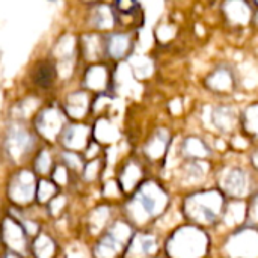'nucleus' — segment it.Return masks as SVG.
<instances>
[{"label": "nucleus", "instance_id": "1", "mask_svg": "<svg viewBox=\"0 0 258 258\" xmlns=\"http://www.w3.org/2000/svg\"><path fill=\"white\" fill-rule=\"evenodd\" d=\"M169 197L166 190L154 180L142 181V184L135 190L128 206L127 213L135 224H147L159 218L168 207Z\"/></svg>", "mask_w": 258, "mask_h": 258}, {"label": "nucleus", "instance_id": "2", "mask_svg": "<svg viewBox=\"0 0 258 258\" xmlns=\"http://www.w3.org/2000/svg\"><path fill=\"white\" fill-rule=\"evenodd\" d=\"M225 209V195L216 189L190 194L183 203L184 216L190 222L203 227L215 225L221 218H224Z\"/></svg>", "mask_w": 258, "mask_h": 258}, {"label": "nucleus", "instance_id": "3", "mask_svg": "<svg viewBox=\"0 0 258 258\" xmlns=\"http://www.w3.org/2000/svg\"><path fill=\"white\" fill-rule=\"evenodd\" d=\"M209 234L195 225L177 228L166 242V254L169 258H204L209 252Z\"/></svg>", "mask_w": 258, "mask_h": 258}, {"label": "nucleus", "instance_id": "4", "mask_svg": "<svg viewBox=\"0 0 258 258\" xmlns=\"http://www.w3.org/2000/svg\"><path fill=\"white\" fill-rule=\"evenodd\" d=\"M133 236L132 227L127 222H116L97 245L95 255L97 258H118L122 251L127 249Z\"/></svg>", "mask_w": 258, "mask_h": 258}, {"label": "nucleus", "instance_id": "5", "mask_svg": "<svg viewBox=\"0 0 258 258\" xmlns=\"http://www.w3.org/2000/svg\"><path fill=\"white\" fill-rule=\"evenodd\" d=\"M251 186L249 174L240 168H228L221 172L219 187L224 195L240 200L251 194Z\"/></svg>", "mask_w": 258, "mask_h": 258}, {"label": "nucleus", "instance_id": "6", "mask_svg": "<svg viewBox=\"0 0 258 258\" xmlns=\"http://www.w3.org/2000/svg\"><path fill=\"white\" fill-rule=\"evenodd\" d=\"M225 251L231 258H255L258 255V231L255 228L236 231L227 240Z\"/></svg>", "mask_w": 258, "mask_h": 258}, {"label": "nucleus", "instance_id": "7", "mask_svg": "<svg viewBox=\"0 0 258 258\" xmlns=\"http://www.w3.org/2000/svg\"><path fill=\"white\" fill-rule=\"evenodd\" d=\"M159 249L157 237L151 233H138L132 237L127 249L125 258H151Z\"/></svg>", "mask_w": 258, "mask_h": 258}, {"label": "nucleus", "instance_id": "8", "mask_svg": "<svg viewBox=\"0 0 258 258\" xmlns=\"http://www.w3.org/2000/svg\"><path fill=\"white\" fill-rule=\"evenodd\" d=\"M206 85L210 91L218 92V94L231 92L236 86L234 73L228 65H221L207 76Z\"/></svg>", "mask_w": 258, "mask_h": 258}, {"label": "nucleus", "instance_id": "9", "mask_svg": "<svg viewBox=\"0 0 258 258\" xmlns=\"http://www.w3.org/2000/svg\"><path fill=\"white\" fill-rule=\"evenodd\" d=\"M210 121L219 132L231 133L239 122V116H237V112L234 110V107L224 104V106H218V107L212 109Z\"/></svg>", "mask_w": 258, "mask_h": 258}, {"label": "nucleus", "instance_id": "10", "mask_svg": "<svg viewBox=\"0 0 258 258\" xmlns=\"http://www.w3.org/2000/svg\"><path fill=\"white\" fill-rule=\"evenodd\" d=\"M227 20L234 26H245L252 17V9L246 2H225L222 5Z\"/></svg>", "mask_w": 258, "mask_h": 258}, {"label": "nucleus", "instance_id": "11", "mask_svg": "<svg viewBox=\"0 0 258 258\" xmlns=\"http://www.w3.org/2000/svg\"><path fill=\"white\" fill-rule=\"evenodd\" d=\"M169 141L171 136L165 128H159L147 142L145 145V154L151 160H160L166 154L169 148Z\"/></svg>", "mask_w": 258, "mask_h": 258}, {"label": "nucleus", "instance_id": "12", "mask_svg": "<svg viewBox=\"0 0 258 258\" xmlns=\"http://www.w3.org/2000/svg\"><path fill=\"white\" fill-rule=\"evenodd\" d=\"M133 50V39L127 33H113L106 39V51L113 59H122Z\"/></svg>", "mask_w": 258, "mask_h": 258}, {"label": "nucleus", "instance_id": "13", "mask_svg": "<svg viewBox=\"0 0 258 258\" xmlns=\"http://www.w3.org/2000/svg\"><path fill=\"white\" fill-rule=\"evenodd\" d=\"M210 148L209 145L197 136H187L181 142V154L187 160H204L206 157L210 156Z\"/></svg>", "mask_w": 258, "mask_h": 258}, {"label": "nucleus", "instance_id": "14", "mask_svg": "<svg viewBox=\"0 0 258 258\" xmlns=\"http://www.w3.org/2000/svg\"><path fill=\"white\" fill-rule=\"evenodd\" d=\"M142 175H144V171H142V166L139 162H135V160H130L122 172H121V177H119V184L122 187L124 192H130L133 189H138L141 184H142Z\"/></svg>", "mask_w": 258, "mask_h": 258}, {"label": "nucleus", "instance_id": "15", "mask_svg": "<svg viewBox=\"0 0 258 258\" xmlns=\"http://www.w3.org/2000/svg\"><path fill=\"white\" fill-rule=\"evenodd\" d=\"M209 171V165L204 160H187V163L183 166V175L184 180L189 183H201Z\"/></svg>", "mask_w": 258, "mask_h": 258}, {"label": "nucleus", "instance_id": "16", "mask_svg": "<svg viewBox=\"0 0 258 258\" xmlns=\"http://www.w3.org/2000/svg\"><path fill=\"white\" fill-rule=\"evenodd\" d=\"M242 125L243 130L246 132V135L258 138V103L257 104H251L242 116Z\"/></svg>", "mask_w": 258, "mask_h": 258}, {"label": "nucleus", "instance_id": "17", "mask_svg": "<svg viewBox=\"0 0 258 258\" xmlns=\"http://www.w3.org/2000/svg\"><path fill=\"white\" fill-rule=\"evenodd\" d=\"M54 77V67L50 62H41L36 70H35V82L41 86V88H47L51 85Z\"/></svg>", "mask_w": 258, "mask_h": 258}, {"label": "nucleus", "instance_id": "18", "mask_svg": "<svg viewBox=\"0 0 258 258\" xmlns=\"http://www.w3.org/2000/svg\"><path fill=\"white\" fill-rule=\"evenodd\" d=\"M86 83L89 88H94V89H100L103 86H106L107 83V70L101 65H97L94 68H91L88 71V76H86Z\"/></svg>", "mask_w": 258, "mask_h": 258}, {"label": "nucleus", "instance_id": "19", "mask_svg": "<svg viewBox=\"0 0 258 258\" xmlns=\"http://www.w3.org/2000/svg\"><path fill=\"white\" fill-rule=\"evenodd\" d=\"M94 23L97 27H101V29L110 27L115 23V12H112V9H109L107 6H98L95 11Z\"/></svg>", "mask_w": 258, "mask_h": 258}, {"label": "nucleus", "instance_id": "20", "mask_svg": "<svg viewBox=\"0 0 258 258\" xmlns=\"http://www.w3.org/2000/svg\"><path fill=\"white\" fill-rule=\"evenodd\" d=\"M77 133V125H74L71 130H70V133H67V138H65V141H67V144L70 145V147H74V148H79V147H82L85 142H86V128L85 127H82V130L79 132V135H76Z\"/></svg>", "mask_w": 258, "mask_h": 258}, {"label": "nucleus", "instance_id": "21", "mask_svg": "<svg viewBox=\"0 0 258 258\" xmlns=\"http://www.w3.org/2000/svg\"><path fill=\"white\" fill-rule=\"evenodd\" d=\"M251 216L258 219V197L255 198V203H254L252 207H251Z\"/></svg>", "mask_w": 258, "mask_h": 258}, {"label": "nucleus", "instance_id": "22", "mask_svg": "<svg viewBox=\"0 0 258 258\" xmlns=\"http://www.w3.org/2000/svg\"><path fill=\"white\" fill-rule=\"evenodd\" d=\"M252 165H254V166L258 169V151H255V153H254V156H252Z\"/></svg>", "mask_w": 258, "mask_h": 258}]
</instances>
